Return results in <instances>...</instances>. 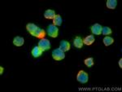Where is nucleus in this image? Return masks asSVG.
Here are the masks:
<instances>
[{
	"mask_svg": "<svg viewBox=\"0 0 122 92\" xmlns=\"http://www.w3.org/2000/svg\"><path fill=\"white\" fill-rule=\"evenodd\" d=\"M73 43H74V45H75L76 47L81 48L82 46H83V40H82L80 37H76L75 39H74Z\"/></svg>",
	"mask_w": 122,
	"mask_h": 92,
	"instance_id": "f8f14e48",
	"label": "nucleus"
},
{
	"mask_svg": "<svg viewBox=\"0 0 122 92\" xmlns=\"http://www.w3.org/2000/svg\"><path fill=\"white\" fill-rule=\"evenodd\" d=\"M117 5V0H108L107 1V7L109 9H115Z\"/></svg>",
	"mask_w": 122,
	"mask_h": 92,
	"instance_id": "4468645a",
	"label": "nucleus"
},
{
	"mask_svg": "<svg viewBox=\"0 0 122 92\" xmlns=\"http://www.w3.org/2000/svg\"><path fill=\"white\" fill-rule=\"evenodd\" d=\"M94 42V38L93 35H89V36H87L83 40V43H85L86 45H88V46L91 45Z\"/></svg>",
	"mask_w": 122,
	"mask_h": 92,
	"instance_id": "ddd939ff",
	"label": "nucleus"
},
{
	"mask_svg": "<svg viewBox=\"0 0 122 92\" xmlns=\"http://www.w3.org/2000/svg\"><path fill=\"white\" fill-rule=\"evenodd\" d=\"M102 26L99 24H94L93 26L91 27V31L94 34L99 35L102 33Z\"/></svg>",
	"mask_w": 122,
	"mask_h": 92,
	"instance_id": "39448f33",
	"label": "nucleus"
},
{
	"mask_svg": "<svg viewBox=\"0 0 122 92\" xmlns=\"http://www.w3.org/2000/svg\"><path fill=\"white\" fill-rule=\"evenodd\" d=\"M38 46L42 49V51H46L51 47V42L49 40H47L46 38H42L38 42Z\"/></svg>",
	"mask_w": 122,
	"mask_h": 92,
	"instance_id": "20e7f679",
	"label": "nucleus"
},
{
	"mask_svg": "<svg viewBox=\"0 0 122 92\" xmlns=\"http://www.w3.org/2000/svg\"><path fill=\"white\" fill-rule=\"evenodd\" d=\"M102 34L104 35H109L112 34V29L109 27H103L102 29Z\"/></svg>",
	"mask_w": 122,
	"mask_h": 92,
	"instance_id": "a211bd4d",
	"label": "nucleus"
},
{
	"mask_svg": "<svg viewBox=\"0 0 122 92\" xmlns=\"http://www.w3.org/2000/svg\"><path fill=\"white\" fill-rule=\"evenodd\" d=\"M114 42V39L112 38H111V37H105V38H103V43L105 46H110L111 44H112Z\"/></svg>",
	"mask_w": 122,
	"mask_h": 92,
	"instance_id": "dca6fc26",
	"label": "nucleus"
},
{
	"mask_svg": "<svg viewBox=\"0 0 122 92\" xmlns=\"http://www.w3.org/2000/svg\"><path fill=\"white\" fill-rule=\"evenodd\" d=\"M3 68L1 67L0 68V74H3Z\"/></svg>",
	"mask_w": 122,
	"mask_h": 92,
	"instance_id": "aec40b11",
	"label": "nucleus"
},
{
	"mask_svg": "<svg viewBox=\"0 0 122 92\" xmlns=\"http://www.w3.org/2000/svg\"><path fill=\"white\" fill-rule=\"evenodd\" d=\"M44 16H45V18H46V19H54L55 16H56L55 11L51 10V9L46 10L44 13Z\"/></svg>",
	"mask_w": 122,
	"mask_h": 92,
	"instance_id": "1a4fd4ad",
	"label": "nucleus"
},
{
	"mask_svg": "<svg viewBox=\"0 0 122 92\" xmlns=\"http://www.w3.org/2000/svg\"><path fill=\"white\" fill-rule=\"evenodd\" d=\"M76 79H77L78 82H80L81 83H86L89 79V76L88 74L86 73L83 70L80 71L78 74L76 75Z\"/></svg>",
	"mask_w": 122,
	"mask_h": 92,
	"instance_id": "f03ea898",
	"label": "nucleus"
},
{
	"mask_svg": "<svg viewBox=\"0 0 122 92\" xmlns=\"http://www.w3.org/2000/svg\"><path fill=\"white\" fill-rule=\"evenodd\" d=\"M53 23H54L55 25H57V26H60L61 24H62V18L60 15H56L55 18L53 19Z\"/></svg>",
	"mask_w": 122,
	"mask_h": 92,
	"instance_id": "2eb2a0df",
	"label": "nucleus"
},
{
	"mask_svg": "<svg viewBox=\"0 0 122 92\" xmlns=\"http://www.w3.org/2000/svg\"><path fill=\"white\" fill-rule=\"evenodd\" d=\"M52 57L54 60H61L63 59H64L65 57V55H64V52L60 48H57L55 49L52 52Z\"/></svg>",
	"mask_w": 122,
	"mask_h": 92,
	"instance_id": "f257e3e1",
	"label": "nucleus"
},
{
	"mask_svg": "<svg viewBox=\"0 0 122 92\" xmlns=\"http://www.w3.org/2000/svg\"><path fill=\"white\" fill-rule=\"evenodd\" d=\"M119 66H120V68H122V59H121L119 61Z\"/></svg>",
	"mask_w": 122,
	"mask_h": 92,
	"instance_id": "6ab92c4d",
	"label": "nucleus"
},
{
	"mask_svg": "<svg viewBox=\"0 0 122 92\" xmlns=\"http://www.w3.org/2000/svg\"><path fill=\"white\" fill-rule=\"evenodd\" d=\"M47 32H48V35L51 37V38H56V37L58 36L59 29L56 27V25H55L53 24V25H50L48 26Z\"/></svg>",
	"mask_w": 122,
	"mask_h": 92,
	"instance_id": "7ed1b4c3",
	"label": "nucleus"
},
{
	"mask_svg": "<svg viewBox=\"0 0 122 92\" xmlns=\"http://www.w3.org/2000/svg\"><path fill=\"white\" fill-rule=\"evenodd\" d=\"M24 42H25V40H24L23 38H21V37H15L14 38V40H13V44L15 45V46H23Z\"/></svg>",
	"mask_w": 122,
	"mask_h": 92,
	"instance_id": "9d476101",
	"label": "nucleus"
},
{
	"mask_svg": "<svg viewBox=\"0 0 122 92\" xmlns=\"http://www.w3.org/2000/svg\"><path fill=\"white\" fill-rule=\"evenodd\" d=\"M26 29L27 30L29 31L32 35H34V34L36 33V31L38 30V26L36 25L33 24V23H30V24H28L26 25Z\"/></svg>",
	"mask_w": 122,
	"mask_h": 92,
	"instance_id": "423d86ee",
	"label": "nucleus"
},
{
	"mask_svg": "<svg viewBox=\"0 0 122 92\" xmlns=\"http://www.w3.org/2000/svg\"><path fill=\"white\" fill-rule=\"evenodd\" d=\"M33 36L37 37V38H38L40 39H42L46 36V32H45V30L42 29H38V30L36 31V33H35Z\"/></svg>",
	"mask_w": 122,
	"mask_h": 92,
	"instance_id": "9b49d317",
	"label": "nucleus"
},
{
	"mask_svg": "<svg viewBox=\"0 0 122 92\" xmlns=\"http://www.w3.org/2000/svg\"><path fill=\"white\" fill-rule=\"evenodd\" d=\"M60 49L63 51H68L70 49V43L67 41H61Z\"/></svg>",
	"mask_w": 122,
	"mask_h": 92,
	"instance_id": "0eeeda50",
	"label": "nucleus"
},
{
	"mask_svg": "<svg viewBox=\"0 0 122 92\" xmlns=\"http://www.w3.org/2000/svg\"><path fill=\"white\" fill-rule=\"evenodd\" d=\"M42 51H43L39 47V46H35V47L32 50V55H33V57L37 58V57H39V56L42 54Z\"/></svg>",
	"mask_w": 122,
	"mask_h": 92,
	"instance_id": "6e6552de",
	"label": "nucleus"
},
{
	"mask_svg": "<svg viewBox=\"0 0 122 92\" xmlns=\"http://www.w3.org/2000/svg\"><path fill=\"white\" fill-rule=\"evenodd\" d=\"M85 64H86L87 67H91V66L94 65V59L90 57L85 60Z\"/></svg>",
	"mask_w": 122,
	"mask_h": 92,
	"instance_id": "f3484780",
	"label": "nucleus"
}]
</instances>
